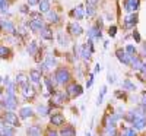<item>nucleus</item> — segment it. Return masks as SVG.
<instances>
[{
  "instance_id": "1",
  "label": "nucleus",
  "mask_w": 146,
  "mask_h": 136,
  "mask_svg": "<svg viewBox=\"0 0 146 136\" xmlns=\"http://www.w3.org/2000/svg\"><path fill=\"white\" fill-rule=\"evenodd\" d=\"M133 113H135V119H133V121H131L133 129H136V130L145 129L146 127V114H145V111L136 110V111H133Z\"/></svg>"
},
{
  "instance_id": "2",
  "label": "nucleus",
  "mask_w": 146,
  "mask_h": 136,
  "mask_svg": "<svg viewBox=\"0 0 146 136\" xmlns=\"http://www.w3.org/2000/svg\"><path fill=\"white\" fill-rule=\"evenodd\" d=\"M70 72L66 69V67H58L57 70H56V73H54V81L57 82V83H60V85H64V83H67L69 81H70Z\"/></svg>"
},
{
  "instance_id": "3",
  "label": "nucleus",
  "mask_w": 146,
  "mask_h": 136,
  "mask_svg": "<svg viewBox=\"0 0 146 136\" xmlns=\"http://www.w3.org/2000/svg\"><path fill=\"white\" fill-rule=\"evenodd\" d=\"M3 120H5L6 125H9L12 127H19L21 126V121H19L18 116L15 113H12V111H7V113L3 114Z\"/></svg>"
},
{
  "instance_id": "4",
  "label": "nucleus",
  "mask_w": 146,
  "mask_h": 136,
  "mask_svg": "<svg viewBox=\"0 0 146 136\" xmlns=\"http://www.w3.org/2000/svg\"><path fill=\"white\" fill-rule=\"evenodd\" d=\"M3 105H5L7 110H15L16 105H18V101H16L15 94L6 92V95H5V98H3Z\"/></svg>"
},
{
  "instance_id": "5",
  "label": "nucleus",
  "mask_w": 146,
  "mask_h": 136,
  "mask_svg": "<svg viewBox=\"0 0 146 136\" xmlns=\"http://www.w3.org/2000/svg\"><path fill=\"white\" fill-rule=\"evenodd\" d=\"M69 100V95L67 92H62V91H57V92H53V97H51V103L54 105H62L63 103H66Z\"/></svg>"
},
{
  "instance_id": "6",
  "label": "nucleus",
  "mask_w": 146,
  "mask_h": 136,
  "mask_svg": "<svg viewBox=\"0 0 146 136\" xmlns=\"http://www.w3.org/2000/svg\"><path fill=\"white\" fill-rule=\"evenodd\" d=\"M66 92H67V95H69L70 98H75V97H79V95L83 92V89H82V86L78 85V83H70V85L67 86Z\"/></svg>"
},
{
  "instance_id": "7",
  "label": "nucleus",
  "mask_w": 146,
  "mask_h": 136,
  "mask_svg": "<svg viewBox=\"0 0 146 136\" xmlns=\"http://www.w3.org/2000/svg\"><path fill=\"white\" fill-rule=\"evenodd\" d=\"M117 59L121 61V63H123V65H126V66H130V63H131V56H129L124 50H121V48H120V50H117Z\"/></svg>"
},
{
  "instance_id": "8",
  "label": "nucleus",
  "mask_w": 146,
  "mask_h": 136,
  "mask_svg": "<svg viewBox=\"0 0 146 136\" xmlns=\"http://www.w3.org/2000/svg\"><path fill=\"white\" fill-rule=\"evenodd\" d=\"M139 5H140L139 0H124V10L135 13V12L139 9Z\"/></svg>"
},
{
  "instance_id": "9",
  "label": "nucleus",
  "mask_w": 146,
  "mask_h": 136,
  "mask_svg": "<svg viewBox=\"0 0 146 136\" xmlns=\"http://www.w3.org/2000/svg\"><path fill=\"white\" fill-rule=\"evenodd\" d=\"M50 121L53 126H63L64 125V116L62 113H53L50 117Z\"/></svg>"
},
{
  "instance_id": "10",
  "label": "nucleus",
  "mask_w": 146,
  "mask_h": 136,
  "mask_svg": "<svg viewBox=\"0 0 146 136\" xmlns=\"http://www.w3.org/2000/svg\"><path fill=\"white\" fill-rule=\"evenodd\" d=\"M136 23H137V15L136 13H133V15L124 18V28L126 29H131Z\"/></svg>"
},
{
  "instance_id": "11",
  "label": "nucleus",
  "mask_w": 146,
  "mask_h": 136,
  "mask_svg": "<svg viewBox=\"0 0 146 136\" xmlns=\"http://www.w3.org/2000/svg\"><path fill=\"white\" fill-rule=\"evenodd\" d=\"M28 27L34 31V32H36V31H41L42 28H44V23H42V19H31L29 22H28Z\"/></svg>"
},
{
  "instance_id": "12",
  "label": "nucleus",
  "mask_w": 146,
  "mask_h": 136,
  "mask_svg": "<svg viewBox=\"0 0 146 136\" xmlns=\"http://www.w3.org/2000/svg\"><path fill=\"white\" fill-rule=\"evenodd\" d=\"M29 81L34 83V85H40L41 83V72L38 69H34L29 72Z\"/></svg>"
},
{
  "instance_id": "13",
  "label": "nucleus",
  "mask_w": 146,
  "mask_h": 136,
  "mask_svg": "<svg viewBox=\"0 0 146 136\" xmlns=\"http://www.w3.org/2000/svg\"><path fill=\"white\" fill-rule=\"evenodd\" d=\"M69 31L73 34V35H80L82 32H83V29H82V27L79 25V23H76V22H72V23H69Z\"/></svg>"
},
{
  "instance_id": "14",
  "label": "nucleus",
  "mask_w": 146,
  "mask_h": 136,
  "mask_svg": "<svg viewBox=\"0 0 146 136\" xmlns=\"http://www.w3.org/2000/svg\"><path fill=\"white\" fill-rule=\"evenodd\" d=\"M22 94H23V97L27 98H34V95H35V89L32 88V86H29V85H25V86H22Z\"/></svg>"
},
{
  "instance_id": "15",
  "label": "nucleus",
  "mask_w": 146,
  "mask_h": 136,
  "mask_svg": "<svg viewBox=\"0 0 146 136\" xmlns=\"http://www.w3.org/2000/svg\"><path fill=\"white\" fill-rule=\"evenodd\" d=\"M28 81H29V76H27L25 73H18L16 75V85H19V86H25V85H28Z\"/></svg>"
},
{
  "instance_id": "16",
  "label": "nucleus",
  "mask_w": 146,
  "mask_h": 136,
  "mask_svg": "<svg viewBox=\"0 0 146 136\" xmlns=\"http://www.w3.org/2000/svg\"><path fill=\"white\" fill-rule=\"evenodd\" d=\"M60 135L62 136H76V130H75V127H73L72 125H67V126H64L62 130H60Z\"/></svg>"
},
{
  "instance_id": "17",
  "label": "nucleus",
  "mask_w": 146,
  "mask_h": 136,
  "mask_svg": "<svg viewBox=\"0 0 146 136\" xmlns=\"http://www.w3.org/2000/svg\"><path fill=\"white\" fill-rule=\"evenodd\" d=\"M70 15L75 18L76 21H80V19H83V6H78V7H75L72 12H70Z\"/></svg>"
},
{
  "instance_id": "18",
  "label": "nucleus",
  "mask_w": 146,
  "mask_h": 136,
  "mask_svg": "<svg viewBox=\"0 0 146 136\" xmlns=\"http://www.w3.org/2000/svg\"><path fill=\"white\" fill-rule=\"evenodd\" d=\"M32 116H34V111H32L31 107H23V108H21V111H19V117H21V119H29V117H32Z\"/></svg>"
},
{
  "instance_id": "19",
  "label": "nucleus",
  "mask_w": 146,
  "mask_h": 136,
  "mask_svg": "<svg viewBox=\"0 0 146 136\" xmlns=\"http://www.w3.org/2000/svg\"><path fill=\"white\" fill-rule=\"evenodd\" d=\"M41 38L42 40H53V31H51V28L50 27H44L42 29H41Z\"/></svg>"
},
{
  "instance_id": "20",
  "label": "nucleus",
  "mask_w": 146,
  "mask_h": 136,
  "mask_svg": "<svg viewBox=\"0 0 146 136\" xmlns=\"http://www.w3.org/2000/svg\"><path fill=\"white\" fill-rule=\"evenodd\" d=\"M101 35H102V32H101V28H98V27H92V28L89 29V38H91V40H92V38L100 40Z\"/></svg>"
},
{
  "instance_id": "21",
  "label": "nucleus",
  "mask_w": 146,
  "mask_h": 136,
  "mask_svg": "<svg viewBox=\"0 0 146 136\" xmlns=\"http://www.w3.org/2000/svg\"><path fill=\"white\" fill-rule=\"evenodd\" d=\"M0 23H2V28H3L5 31H7V32H10V34H15V25H13L12 22H9V21H2Z\"/></svg>"
},
{
  "instance_id": "22",
  "label": "nucleus",
  "mask_w": 146,
  "mask_h": 136,
  "mask_svg": "<svg viewBox=\"0 0 146 136\" xmlns=\"http://www.w3.org/2000/svg\"><path fill=\"white\" fill-rule=\"evenodd\" d=\"M142 60L137 57V56H131V63H130V66L135 69V70H140V67H142Z\"/></svg>"
},
{
  "instance_id": "23",
  "label": "nucleus",
  "mask_w": 146,
  "mask_h": 136,
  "mask_svg": "<svg viewBox=\"0 0 146 136\" xmlns=\"http://www.w3.org/2000/svg\"><path fill=\"white\" fill-rule=\"evenodd\" d=\"M38 6H40V13H48L50 12V2L48 0H41Z\"/></svg>"
},
{
  "instance_id": "24",
  "label": "nucleus",
  "mask_w": 146,
  "mask_h": 136,
  "mask_svg": "<svg viewBox=\"0 0 146 136\" xmlns=\"http://www.w3.org/2000/svg\"><path fill=\"white\" fill-rule=\"evenodd\" d=\"M28 136H41V127L38 125H34L28 129Z\"/></svg>"
},
{
  "instance_id": "25",
  "label": "nucleus",
  "mask_w": 146,
  "mask_h": 136,
  "mask_svg": "<svg viewBox=\"0 0 146 136\" xmlns=\"http://www.w3.org/2000/svg\"><path fill=\"white\" fill-rule=\"evenodd\" d=\"M118 136H137V135H136V129H133V127H123V130H121V133Z\"/></svg>"
},
{
  "instance_id": "26",
  "label": "nucleus",
  "mask_w": 146,
  "mask_h": 136,
  "mask_svg": "<svg viewBox=\"0 0 146 136\" xmlns=\"http://www.w3.org/2000/svg\"><path fill=\"white\" fill-rule=\"evenodd\" d=\"M58 44L62 47H67L69 45V38H67V35H64L63 32H58Z\"/></svg>"
},
{
  "instance_id": "27",
  "label": "nucleus",
  "mask_w": 146,
  "mask_h": 136,
  "mask_svg": "<svg viewBox=\"0 0 146 136\" xmlns=\"http://www.w3.org/2000/svg\"><path fill=\"white\" fill-rule=\"evenodd\" d=\"M44 63H45L47 69H51V67H54V66L57 65V63H56V59H54L51 54H48V56H47V59H45Z\"/></svg>"
},
{
  "instance_id": "28",
  "label": "nucleus",
  "mask_w": 146,
  "mask_h": 136,
  "mask_svg": "<svg viewBox=\"0 0 146 136\" xmlns=\"http://www.w3.org/2000/svg\"><path fill=\"white\" fill-rule=\"evenodd\" d=\"M123 88H124L126 91H135V89H136V85L133 83V82H130L129 79H126V81L123 82Z\"/></svg>"
},
{
  "instance_id": "29",
  "label": "nucleus",
  "mask_w": 146,
  "mask_h": 136,
  "mask_svg": "<svg viewBox=\"0 0 146 136\" xmlns=\"http://www.w3.org/2000/svg\"><path fill=\"white\" fill-rule=\"evenodd\" d=\"M47 19H48V22H53V23H56V22H58V15L56 13V12H48L47 13Z\"/></svg>"
},
{
  "instance_id": "30",
  "label": "nucleus",
  "mask_w": 146,
  "mask_h": 136,
  "mask_svg": "<svg viewBox=\"0 0 146 136\" xmlns=\"http://www.w3.org/2000/svg\"><path fill=\"white\" fill-rule=\"evenodd\" d=\"M9 2L10 0H2L0 2V12H3V13L9 12Z\"/></svg>"
},
{
  "instance_id": "31",
  "label": "nucleus",
  "mask_w": 146,
  "mask_h": 136,
  "mask_svg": "<svg viewBox=\"0 0 146 136\" xmlns=\"http://www.w3.org/2000/svg\"><path fill=\"white\" fill-rule=\"evenodd\" d=\"M36 50H38V45H36V43H35V41H31L29 45H28V53H29V54H35Z\"/></svg>"
},
{
  "instance_id": "32",
  "label": "nucleus",
  "mask_w": 146,
  "mask_h": 136,
  "mask_svg": "<svg viewBox=\"0 0 146 136\" xmlns=\"http://www.w3.org/2000/svg\"><path fill=\"white\" fill-rule=\"evenodd\" d=\"M9 56V48L5 45H0V59H6Z\"/></svg>"
},
{
  "instance_id": "33",
  "label": "nucleus",
  "mask_w": 146,
  "mask_h": 136,
  "mask_svg": "<svg viewBox=\"0 0 146 136\" xmlns=\"http://www.w3.org/2000/svg\"><path fill=\"white\" fill-rule=\"evenodd\" d=\"M94 13H95V7H94V5L89 3V2H86V15H88V16H92Z\"/></svg>"
},
{
  "instance_id": "34",
  "label": "nucleus",
  "mask_w": 146,
  "mask_h": 136,
  "mask_svg": "<svg viewBox=\"0 0 146 136\" xmlns=\"http://www.w3.org/2000/svg\"><path fill=\"white\" fill-rule=\"evenodd\" d=\"M44 82H45V85H47V89L53 94V92H54V86H53V83H51V78H45Z\"/></svg>"
},
{
  "instance_id": "35",
  "label": "nucleus",
  "mask_w": 146,
  "mask_h": 136,
  "mask_svg": "<svg viewBox=\"0 0 146 136\" xmlns=\"http://www.w3.org/2000/svg\"><path fill=\"white\" fill-rule=\"evenodd\" d=\"M105 92H107V88H105V86H102V88H101V92H100V95H98V101H96V105H100V104L102 103V98H104Z\"/></svg>"
},
{
  "instance_id": "36",
  "label": "nucleus",
  "mask_w": 146,
  "mask_h": 136,
  "mask_svg": "<svg viewBox=\"0 0 146 136\" xmlns=\"http://www.w3.org/2000/svg\"><path fill=\"white\" fill-rule=\"evenodd\" d=\"M129 56H135V53H136V48H135V45H126V50H124Z\"/></svg>"
},
{
  "instance_id": "37",
  "label": "nucleus",
  "mask_w": 146,
  "mask_h": 136,
  "mask_svg": "<svg viewBox=\"0 0 146 136\" xmlns=\"http://www.w3.org/2000/svg\"><path fill=\"white\" fill-rule=\"evenodd\" d=\"M115 126H107V136H115Z\"/></svg>"
},
{
  "instance_id": "38",
  "label": "nucleus",
  "mask_w": 146,
  "mask_h": 136,
  "mask_svg": "<svg viewBox=\"0 0 146 136\" xmlns=\"http://www.w3.org/2000/svg\"><path fill=\"white\" fill-rule=\"evenodd\" d=\"M38 111H40L41 116H47L48 114V108L45 105H38Z\"/></svg>"
},
{
  "instance_id": "39",
  "label": "nucleus",
  "mask_w": 146,
  "mask_h": 136,
  "mask_svg": "<svg viewBox=\"0 0 146 136\" xmlns=\"http://www.w3.org/2000/svg\"><path fill=\"white\" fill-rule=\"evenodd\" d=\"M115 34H117V27H110L108 35H110V37H115Z\"/></svg>"
},
{
  "instance_id": "40",
  "label": "nucleus",
  "mask_w": 146,
  "mask_h": 136,
  "mask_svg": "<svg viewBox=\"0 0 146 136\" xmlns=\"http://www.w3.org/2000/svg\"><path fill=\"white\" fill-rule=\"evenodd\" d=\"M21 12H22V13H31V12H29V7H28L27 5L21 6Z\"/></svg>"
},
{
  "instance_id": "41",
  "label": "nucleus",
  "mask_w": 146,
  "mask_h": 136,
  "mask_svg": "<svg viewBox=\"0 0 146 136\" xmlns=\"http://www.w3.org/2000/svg\"><path fill=\"white\" fill-rule=\"evenodd\" d=\"M47 136H58V133L56 130H53V129H48L47 130Z\"/></svg>"
},
{
  "instance_id": "42",
  "label": "nucleus",
  "mask_w": 146,
  "mask_h": 136,
  "mask_svg": "<svg viewBox=\"0 0 146 136\" xmlns=\"http://www.w3.org/2000/svg\"><path fill=\"white\" fill-rule=\"evenodd\" d=\"M133 38L136 40V43H140V34L137 31H135V32H133Z\"/></svg>"
},
{
  "instance_id": "43",
  "label": "nucleus",
  "mask_w": 146,
  "mask_h": 136,
  "mask_svg": "<svg viewBox=\"0 0 146 136\" xmlns=\"http://www.w3.org/2000/svg\"><path fill=\"white\" fill-rule=\"evenodd\" d=\"M41 0H28V5L29 6H35V5H40Z\"/></svg>"
},
{
  "instance_id": "44",
  "label": "nucleus",
  "mask_w": 146,
  "mask_h": 136,
  "mask_svg": "<svg viewBox=\"0 0 146 136\" xmlns=\"http://www.w3.org/2000/svg\"><path fill=\"white\" fill-rule=\"evenodd\" d=\"M115 82V78L111 75V73H108V83H114Z\"/></svg>"
},
{
  "instance_id": "45",
  "label": "nucleus",
  "mask_w": 146,
  "mask_h": 136,
  "mask_svg": "<svg viewBox=\"0 0 146 136\" xmlns=\"http://www.w3.org/2000/svg\"><path fill=\"white\" fill-rule=\"evenodd\" d=\"M92 82H94V75H91V76H89V79H88V82H86V86H88V88L92 85Z\"/></svg>"
},
{
  "instance_id": "46",
  "label": "nucleus",
  "mask_w": 146,
  "mask_h": 136,
  "mask_svg": "<svg viewBox=\"0 0 146 136\" xmlns=\"http://www.w3.org/2000/svg\"><path fill=\"white\" fill-rule=\"evenodd\" d=\"M140 72H142V75H145V76H146V63H143V65H142Z\"/></svg>"
},
{
  "instance_id": "47",
  "label": "nucleus",
  "mask_w": 146,
  "mask_h": 136,
  "mask_svg": "<svg viewBox=\"0 0 146 136\" xmlns=\"http://www.w3.org/2000/svg\"><path fill=\"white\" fill-rule=\"evenodd\" d=\"M142 104H143V105H146V92H143V94H142Z\"/></svg>"
},
{
  "instance_id": "48",
  "label": "nucleus",
  "mask_w": 146,
  "mask_h": 136,
  "mask_svg": "<svg viewBox=\"0 0 146 136\" xmlns=\"http://www.w3.org/2000/svg\"><path fill=\"white\" fill-rule=\"evenodd\" d=\"M142 53H143V56L146 57V45L143 44V47H142Z\"/></svg>"
},
{
  "instance_id": "49",
  "label": "nucleus",
  "mask_w": 146,
  "mask_h": 136,
  "mask_svg": "<svg viewBox=\"0 0 146 136\" xmlns=\"http://www.w3.org/2000/svg\"><path fill=\"white\" fill-rule=\"evenodd\" d=\"M100 70H101V66H100V65H96V66H95V73H98Z\"/></svg>"
},
{
  "instance_id": "50",
  "label": "nucleus",
  "mask_w": 146,
  "mask_h": 136,
  "mask_svg": "<svg viewBox=\"0 0 146 136\" xmlns=\"http://www.w3.org/2000/svg\"><path fill=\"white\" fill-rule=\"evenodd\" d=\"M0 82H3V79H2V78H0Z\"/></svg>"
},
{
  "instance_id": "51",
  "label": "nucleus",
  "mask_w": 146,
  "mask_h": 136,
  "mask_svg": "<svg viewBox=\"0 0 146 136\" xmlns=\"http://www.w3.org/2000/svg\"><path fill=\"white\" fill-rule=\"evenodd\" d=\"M86 136H91V135H89V133H86Z\"/></svg>"
}]
</instances>
